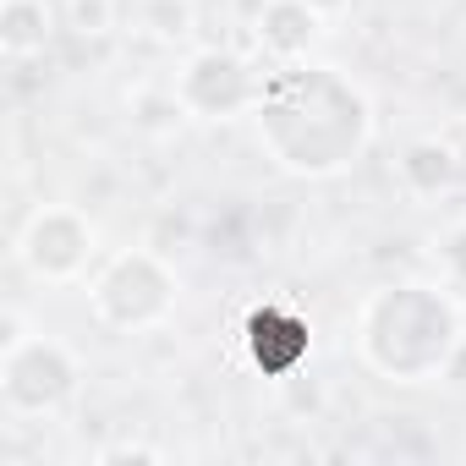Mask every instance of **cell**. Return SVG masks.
Instances as JSON below:
<instances>
[{"instance_id":"2e32d148","label":"cell","mask_w":466,"mask_h":466,"mask_svg":"<svg viewBox=\"0 0 466 466\" xmlns=\"http://www.w3.org/2000/svg\"><path fill=\"white\" fill-rule=\"evenodd\" d=\"M308 6H313V12H319L324 23H340V17H346V12L357 6V0H308Z\"/></svg>"},{"instance_id":"9c48e42d","label":"cell","mask_w":466,"mask_h":466,"mask_svg":"<svg viewBox=\"0 0 466 466\" xmlns=\"http://www.w3.org/2000/svg\"><path fill=\"white\" fill-rule=\"evenodd\" d=\"M461 143L455 137H439V132H422L411 143H400L395 154V187L411 198V203H439L461 187Z\"/></svg>"},{"instance_id":"5b68a950","label":"cell","mask_w":466,"mask_h":466,"mask_svg":"<svg viewBox=\"0 0 466 466\" xmlns=\"http://www.w3.org/2000/svg\"><path fill=\"white\" fill-rule=\"evenodd\" d=\"M12 258L34 286H83L105 258V237L88 208L77 203H34L12 230Z\"/></svg>"},{"instance_id":"5bb4252c","label":"cell","mask_w":466,"mask_h":466,"mask_svg":"<svg viewBox=\"0 0 466 466\" xmlns=\"http://www.w3.org/2000/svg\"><path fill=\"white\" fill-rule=\"evenodd\" d=\"M66 34L77 39H105L110 28H121V0H61Z\"/></svg>"},{"instance_id":"277c9868","label":"cell","mask_w":466,"mask_h":466,"mask_svg":"<svg viewBox=\"0 0 466 466\" xmlns=\"http://www.w3.org/2000/svg\"><path fill=\"white\" fill-rule=\"evenodd\" d=\"M83 302L105 335H159L181 308V275L154 242L110 248L83 280Z\"/></svg>"},{"instance_id":"30bf717a","label":"cell","mask_w":466,"mask_h":466,"mask_svg":"<svg viewBox=\"0 0 466 466\" xmlns=\"http://www.w3.org/2000/svg\"><path fill=\"white\" fill-rule=\"evenodd\" d=\"M61 28H66L61 0H0V56H6V66L39 61Z\"/></svg>"},{"instance_id":"8fae6325","label":"cell","mask_w":466,"mask_h":466,"mask_svg":"<svg viewBox=\"0 0 466 466\" xmlns=\"http://www.w3.org/2000/svg\"><path fill=\"white\" fill-rule=\"evenodd\" d=\"M132 39L154 50H192L198 45V0H132L127 6Z\"/></svg>"},{"instance_id":"4fadbf2b","label":"cell","mask_w":466,"mask_h":466,"mask_svg":"<svg viewBox=\"0 0 466 466\" xmlns=\"http://www.w3.org/2000/svg\"><path fill=\"white\" fill-rule=\"evenodd\" d=\"M433 269H439V280L450 291L466 297V214H455V219L439 225V237H433Z\"/></svg>"},{"instance_id":"7c38bea8","label":"cell","mask_w":466,"mask_h":466,"mask_svg":"<svg viewBox=\"0 0 466 466\" xmlns=\"http://www.w3.org/2000/svg\"><path fill=\"white\" fill-rule=\"evenodd\" d=\"M127 116H132V127L148 143H170L176 132L192 127V116H187V105H181L170 77H143L137 88H127Z\"/></svg>"},{"instance_id":"3957f363","label":"cell","mask_w":466,"mask_h":466,"mask_svg":"<svg viewBox=\"0 0 466 466\" xmlns=\"http://www.w3.org/2000/svg\"><path fill=\"white\" fill-rule=\"evenodd\" d=\"M83 400V357L61 340L28 324L23 308L0 313V411L6 422H61Z\"/></svg>"},{"instance_id":"ba28073f","label":"cell","mask_w":466,"mask_h":466,"mask_svg":"<svg viewBox=\"0 0 466 466\" xmlns=\"http://www.w3.org/2000/svg\"><path fill=\"white\" fill-rule=\"evenodd\" d=\"M248 34H253V56L264 66H297V61H313L329 23L308 6V0H258Z\"/></svg>"},{"instance_id":"6da1fadb","label":"cell","mask_w":466,"mask_h":466,"mask_svg":"<svg viewBox=\"0 0 466 466\" xmlns=\"http://www.w3.org/2000/svg\"><path fill=\"white\" fill-rule=\"evenodd\" d=\"M253 127H258V148L269 154V165L297 181H335L357 170L379 137L368 88L351 72L324 66V61L269 66Z\"/></svg>"},{"instance_id":"7a4b0ae2","label":"cell","mask_w":466,"mask_h":466,"mask_svg":"<svg viewBox=\"0 0 466 466\" xmlns=\"http://www.w3.org/2000/svg\"><path fill=\"white\" fill-rule=\"evenodd\" d=\"M466 346V297L444 280H395L373 286L351 319L357 362L395 390L444 384Z\"/></svg>"},{"instance_id":"52a82bcc","label":"cell","mask_w":466,"mask_h":466,"mask_svg":"<svg viewBox=\"0 0 466 466\" xmlns=\"http://www.w3.org/2000/svg\"><path fill=\"white\" fill-rule=\"evenodd\" d=\"M242 340H248L253 368H258L264 379H275V384L302 379V368H308V357H313V329H308V319H302L297 308H286V302L253 308Z\"/></svg>"},{"instance_id":"9a60e30c","label":"cell","mask_w":466,"mask_h":466,"mask_svg":"<svg viewBox=\"0 0 466 466\" xmlns=\"http://www.w3.org/2000/svg\"><path fill=\"white\" fill-rule=\"evenodd\" d=\"M94 461H99V466H121V461H148V466H159L165 450H159V444H143V439H110V444L94 450Z\"/></svg>"},{"instance_id":"8992f818","label":"cell","mask_w":466,"mask_h":466,"mask_svg":"<svg viewBox=\"0 0 466 466\" xmlns=\"http://www.w3.org/2000/svg\"><path fill=\"white\" fill-rule=\"evenodd\" d=\"M170 83L198 127H225V121H242L258 110L269 66L258 56L225 50V45H192L181 50V66L170 72Z\"/></svg>"}]
</instances>
